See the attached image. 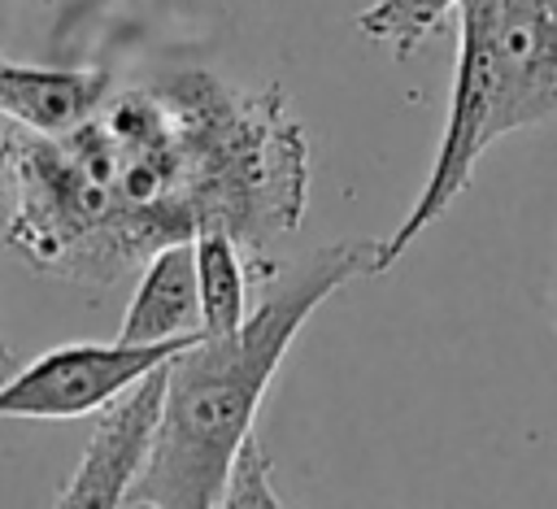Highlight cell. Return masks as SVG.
Returning a JSON list of instances; mask_svg holds the SVG:
<instances>
[{
	"label": "cell",
	"instance_id": "6da1fadb",
	"mask_svg": "<svg viewBox=\"0 0 557 509\" xmlns=\"http://www.w3.org/2000/svg\"><path fill=\"white\" fill-rule=\"evenodd\" d=\"M309 135L278 83L209 70L113 83L70 131H0V244L35 274L109 291L205 226L252 257L309 209Z\"/></svg>",
	"mask_w": 557,
	"mask_h": 509
},
{
	"label": "cell",
	"instance_id": "7c38bea8",
	"mask_svg": "<svg viewBox=\"0 0 557 509\" xmlns=\"http://www.w3.org/2000/svg\"><path fill=\"white\" fill-rule=\"evenodd\" d=\"M553 322H557V313H553Z\"/></svg>",
	"mask_w": 557,
	"mask_h": 509
},
{
	"label": "cell",
	"instance_id": "52a82bcc",
	"mask_svg": "<svg viewBox=\"0 0 557 509\" xmlns=\"http://www.w3.org/2000/svg\"><path fill=\"white\" fill-rule=\"evenodd\" d=\"M200 296H196V257L191 239L157 248L135 270V291L122 313L117 339L131 344H165V339H200Z\"/></svg>",
	"mask_w": 557,
	"mask_h": 509
},
{
	"label": "cell",
	"instance_id": "8992f818",
	"mask_svg": "<svg viewBox=\"0 0 557 509\" xmlns=\"http://www.w3.org/2000/svg\"><path fill=\"white\" fill-rule=\"evenodd\" d=\"M113 87L109 70H87V65H35V61H13L0 52V117L57 135L83 122Z\"/></svg>",
	"mask_w": 557,
	"mask_h": 509
},
{
	"label": "cell",
	"instance_id": "5b68a950",
	"mask_svg": "<svg viewBox=\"0 0 557 509\" xmlns=\"http://www.w3.org/2000/svg\"><path fill=\"white\" fill-rule=\"evenodd\" d=\"M165 400V361L126 383L91 413L87 448L57 492V505H126V492L148 465Z\"/></svg>",
	"mask_w": 557,
	"mask_h": 509
},
{
	"label": "cell",
	"instance_id": "9c48e42d",
	"mask_svg": "<svg viewBox=\"0 0 557 509\" xmlns=\"http://www.w3.org/2000/svg\"><path fill=\"white\" fill-rule=\"evenodd\" d=\"M453 4L457 0H374L357 13V30L383 44L392 57H413L453 13Z\"/></svg>",
	"mask_w": 557,
	"mask_h": 509
},
{
	"label": "cell",
	"instance_id": "ba28073f",
	"mask_svg": "<svg viewBox=\"0 0 557 509\" xmlns=\"http://www.w3.org/2000/svg\"><path fill=\"white\" fill-rule=\"evenodd\" d=\"M191 257H196V296H200L205 335L235 331L252 305V270H248L252 252L235 235L205 226L191 235Z\"/></svg>",
	"mask_w": 557,
	"mask_h": 509
},
{
	"label": "cell",
	"instance_id": "8fae6325",
	"mask_svg": "<svg viewBox=\"0 0 557 509\" xmlns=\"http://www.w3.org/2000/svg\"><path fill=\"white\" fill-rule=\"evenodd\" d=\"M13 370H17V357H13V348H9V344H4V335H0V383H4Z\"/></svg>",
	"mask_w": 557,
	"mask_h": 509
},
{
	"label": "cell",
	"instance_id": "3957f363",
	"mask_svg": "<svg viewBox=\"0 0 557 509\" xmlns=\"http://www.w3.org/2000/svg\"><path fill=\"white\" fill-rule=\"evenodd\" d=\"M453 96L431 174L396 231L374 239L370 274H387L470 187L479 157L557 117V0H457Z\"/></svg>",
	"mask_w": 557,
	"mask_h": 509
},
{
	"label": "cell",
	"instance_id": "277c9868",
	"mask_svg": "<svg viewBox=\"0 0 557 509\" xmlns=\"http://www.w3.org/2000/svg\"><path fill=\"white\" fill-rule=\"evenodd\" d=\"M187 344L191 339H165V344L74 339V344H57L30 361H17V370L0 383V418H30V422L87 418L109 396H117L126 383H135L152 365L170 361Z\"/></svg>",
	"mask_w": 557,
	"mask_h": 509
},
{
	"label": "cell",
	"instance_id": "7a4b0ae2",
	"mask_svg": "<svg viewBox=\"0 0 557 509\" xmlns=\"http://www.w3.org/2000/svg\"><path fill=\"white\" fill-rule=\"evenodd\" d=\"M374 239H339L305 252L292 265H257L261 296L226 335H200L165 361V400L144 474L126 505L209 509L244 435L257 431V409L326 296L352 278H370Z\"/></svg>",
	"mask_w": 557,
	"mask_h": 509
},
{
	"label": "cell",
	"instance_id": "30bf717a",
	"mask_svg": "<svg viewBox=\"0 0 557 509\" xmlns=\"http://www.w3.org/2000/svg\"><path fill=\"white\" fill-rule=\"evenodd\" d=\"M218 505H283V496L270 483V452L257 439V431L244 435V444L235 448Z\"/></svg>",
	"mask_w": 557,
	"mask_h": 509
}]
</instances>
